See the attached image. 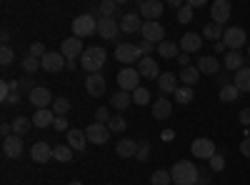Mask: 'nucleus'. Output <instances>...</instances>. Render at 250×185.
Here are the masks:
<instances>
[{
  "mask_svg": "<svg viewBox=\"0 0 250 185\" xmlns=\"http://www.w3.org/2000/svg\"><path fill=\"white\" fill-rule=\"evenodd\" d=\"M170 175H173L175 185H198L200 170H198L195 163H190V160H178L173 165V170H170Z\"/></svg>",
  "mask_w": 250,
  "mask_h": 185,
  "instance_id": "1",
  "label": "nucleus"
},
{
  "mask_svg": "<svg viewBox=\"0 0 250 185\" xmlns=\"http://www.w3.org/2000/svg\"><path fill=\"white\" fill-rule=\"evenodd\" d=\"M105 58H108L105 48L93 45V48H85V53L80 55V65L93 75V73H100V68L105 65Z\"/></svg>",
  "mask_w": 250,
  "mask_h": 185,
  "instance_id": "2",
  "label": "nucleus"
},
{
  "mask_svg": "<svg viewBox=\"0 0 250 185\" xmlns=\"http://www.w3.org/2000/svg\"><path fill=\"white\" fill-rule=\"evenodd\" d=\"M93 33H98V18L95 15L85 13V15H78L73 20V35L75 38H88Z\"/></svg>",
  "mask_w": 250,
  "mask_h": 185,
  "instance_id": "3",
  "label": "nucleus"
},
{
  "mask_svg": "<svg viewBox=\"0 0 250 185\" xmlns=\"http://www.w3.org/2000/svg\"><path fill=\"white\" fill-rule=\"evenodd\" d=\"M115 60H120L123 65H133V63H140L143 60V53H140V48L138 45H133V43H120L118 48H115Z\"/></svg>",
  "mask_w": 250,
  "mask_h": 185,
  "instance_id": "4",
  "label": "nucleus"
},
{
  "mask_svg": "<svg viewBox=\"0 0 250 185\" xmlns=\"http://www.w3.org/2000/svg\"><path fill=\"white\" fill-rule=\"evenodd\" d=\"M140 73H138V68H123L120 73H118V85H120V90H125V93H135L140 85Z\"/></svg>",
  "mask_w": 250,
  "mask_h": 185,
  "instance_id": "5",
  "label": "nucleus"
},
{
  "mask_svg": "<svg viewBox=\"0 0 250 185\" xmlns=\"http://www.w3.org/2000/svg\"><path fill=\"white\" fill-rule=\"evenodd\" d=\"M223 43H225L228 50L240 53V48L248 43V33H245L243 28H228V30L223 33Z\"/></svg>",
  "mask_w": 250,
  "mask_h": 185,
  "instance_id": "6",
  "label": "nucleus"
},
{
  "mask_svg": "<svg viewBox=\"0 0 250 185\" xmlns=\"http://www.w3.org/2000/svg\"><path fill=\"white\" fill-rule=\"evenodd\" d=\"M140 35L145 38V40H148V43H165V28L158 23V20H145V23H143V30H140Z\"/></svg>",
  "mask_w": 250,
  "mask_h": 185,
  "instance_id": "7",
  "label": "nucleus"
},
{
  "mask_svg": "<svg viewBox=\"0 0 250 185\" xmlns=\"http://www.w3.org/2000/svg\"><path fill=\"white\" fill-rule=\"evenodd\" d=\"M60 53H62V58H65V60H78L83 53H85V45H83L80 38L73 35V38H65V40H62Z\"/></svg>",
  "mask_w": 250,
  "mask_h": 185,
  "instance_id": "8",
  "label": "nucleus"
},
{
  "mask_svg": "<svg viewBox=\"0 0 250 185\" xmlns=\"http://www.w3.org/2000/svg\"><path fill=\"white\" fill-rule=\"evenodd\" d=\"M190 153L200 160H210L215 155V143L210 138H195L193 145H190Z\"/></svg>",
  "mask_w": 250,
  "mask_h": 185,
  "instance_id": "9",
  "label": "nucleus"
},
{
  "mask_svg": "<svg viewBox=\"0 0 250 185\" xmlns=\"http://www.w3.org/2000/svg\"><path fill=\"white\" fill-rule=\"evenodd\" d=\"M85 135H88V143H93V145H105L110 138V128L103 125V123H90Z\"/></svg>",
  "mask_w": 250,
  "mask_h": 185,
  "instance_id": "10",
  "label": "nucleus"
},
{
  "mask_svg": "<svg viewBox=\"0 0 250 185\" xmlns=\"http://www.w3.org/2000/svg\"><path fill=\"white\" fill-rule=\"evenodd\" d=\"M28 100H30V105L35 108V110H45L50 103H53V95H50V90L48 88H40V85H35V90L33 93H28Z\"/></svg>",
  "mask_w": 250,
  "mask_h": 185,
  "instance_id": "11",
  "label": "nucleus"
},
{
  "mask_svg": "<svg viewBox=\"0 0 250 185\" xmlns=\"http://www.w3.org/2000/svg\"><path fill=\"white\" fill-rule=\"evenodd\" d=\"M120 33V23L115 18H98V35L105 40H115Z\"/></svg>",
  "mask_w": 250,
  "mask_h": 185,
  "instance_id": "12",
  "label": "nucleus"
},
{
  "mask_svg": "<svg viewBox=\"0 0 250 185\" xmlns=\"http://www.w3.org/2000/svg\"><path fill=\"white\" fill-rule=\"evenodd\" d=\"M40 65H43L45 73H60L62 68L68 65V60L62 58V53H50V50H48V55L40 60Z\"/></svg>",
  "mask_w": 250,
  "mask_h": 185,
  "instance_id": "13",
  "label": "nucleus"
},
{
  "mask_svg": "<svg viewBox=\"0 0 250 185\" xmlns=\"http://www.w3.org/2000/svg\"><path fill=\"white\" fill-rule=\"evenodd\" d=\"M230 13H233V8H230L228 0H215V3L210 5V18H213V23H218V25H223L225 20H230Z\"/></svg>",
  "mask_w": 250,
  "mask_h": 185,
  "instance_id": "14",
  "label": "nucleus"
},
{
  "mask_svg": "<svg viewBox=\"0 0 250 185\" xmlns=\"http://www.w3.org/2000/svg\"><path fill=\"white\" fill-rule=\"evenodd\" d=\"M138 8H140V15L145 20H158L163 15V10H165V5L160 3V0H143Z\"/></svg>",
  "mask_w": 250,
  "mask_h": 185,
  "instance_id": "15",
  "label": "nucleus"
},
{
  "mask_svg": "<svg viewBox=\"0 0 250 185\" xmlns=\"http://www.w3.org/2000/svg\"><path fill=\"white\" fill-rule=\"evenodd\" d=\"M138 73L148 80H158L160 78V68H158V60L155 58H143L138 63Z\"/></svg>",
  "mask_w": 250,
  "mask_h": 185,
  "instance_id": "16",
  "label": "nucleus"
},
{
  "mask_svg": "<svg viewBox=\"0 0 250 185\" xmlns=\"http://www.w3.org/2000/svg\"><path fill=\"white\" fill-rule=\"evenodd\" d=\"M85 90L93 95V98H100L103 93H105V78H103L100 73H93L85 78Z\"/></svg>",
  "mask_w": 250,
  "mask_h": 185,
  "instance_id": "17",
  "label": "nucleus"
},
{
  "mask_svg": "<svg viewBox=\"0 0 250 185\" xmlns=\"http://www.w3.org/2000/svg\"><path fill=\"white\" fill-rule=\"evenodd\" d=\"M23 150H25V145H23V140H20V135H10V138L3 140V153L8 158H20Z\"/></svg>",
  "mask_w": 250,
  "mask_h": 185,
  "instance_id": "18",
  "label": "nucleus"
},
{
  "mask_svg": "<svg viewBox=\"0 0 250 185\" xmlns=\"http://www.w3.org/2000/svg\"><path fill=\"white\" fill-rule=\"evenodd\" d=\"M200 48H203V38H200L198 33H185V35L180 38V50H183V53L190 55V53H198Z\"/></svg>",
  "mask_w": 250,
  "mask_h": 185,
  "instance_id": "19",
  "label": "nucleus"
},
{
  "mask_svg": "<svg viewBox=\"0 0 250 185\" xmlns=\"http://www.w3.org/2000/svg\"><path fill=\"white\" fill-rule=\"evenodd\" d=\"M198 70H200V75L205 73V75H218V70H220V60L215 58V55H203V58H198V65H195Z\"/></svg>",
  "mask_w": 250,
  "mask_h": 185,
  "instance_id": "20",
  "label": "nucleus"
},
{
  "mask_svg": "<svg viewBox=\"0 0 250 185\" xmlns=\"http://www.w3.org/2000/svg\"><path fill=\"white\" fill-rule=\"evenodd\" d=\"M143 23H145V20H140V15L128 13V15L120 18V30L123 33H140L143 30Z\"/></svg>",
  "mask_w": 250,
  "mask_h": 185,
  "instance_id": "21",
  "label": "nucleus"
},
{
  "mask_svg": "<svg viewBox=\"0 0 250 185\" xmlns=\"http://www.w3.org/2000/svg\"><path fill=\"white\" fill-rule=\"evenodd\" d=\"M68 145L75 153H83V150H85V145H88V135L83 133V130H78V128H70L68 130Z\"/></svg>",
  "mask_w": 250,
  "mask_h": 185,
  "instance_id": "22",
  "label": "nucleus"
},
{
  "mask_svg": "<svg viewBox=\"0 0 250 185\" xmlns=\"http://www.w3.org/2000/svg\"><path fill=\"white\" fill-rule=\"evenodd\" d=\"M30 158H33L35 163H48V160H53V148L48 145L45 140H40V143H35V145H33Z\"/></svg>",
  "mask_w": 250,
  "mask_h": 185,
  "instance_id": "23",
  "label": "nucleus"
},
{
  "mask_svg": "<svg viewBox=\"0 0 250 185\" xmlns=\"http://www.w3.org/2000/svg\"><path fill=\"white\" fill-rule=\"evenodd\" d=\"M170 113H173V103H170L168 98H158V100H153V118H155V120L170 118Z\"/></svg>",
  "mask_w": 250,
  "mask_h": 185,
  "instance_id": "24",
  "label": "nucleus"
},
{
  "mask_svg": "<svg viewBox=\"0 0 250 185\" xmlns=\"http://www.w3.org/2000/svg\"><path fill=\"white\" fill-rule=\"evenodd\" d=\"M115 153H118L120 158H135V153H138V140H135V138H123V140H118Z\"/></svg>",
  "mask_w": 250,
  "mask_h": 185,
  "instance_id": "25",
  "label": "nucleus"
},
{
  "mask_svg": "<svg viewBox=\"0 0 250 185\" xmlns=\"http://www.w3.org/2000/svg\"><path fill=\"white\" fill-rule=\"evenodd\" d=\"M243 63H245L243 53H235V50H228V53H225V58H223L225 70H230V73H233V70H235V73H238V70H243V68H245Z\"/></svg>",
  "mask_w": 250,
  "mask_h": 185,
  "instance_id": "26",
  "label": "nucleus"
},
{
  "mask_svg": "<svg viewBox=\"0 0 250 185\" xmlns=\"http://www.w3.org/2000/svg\"><path fill=\"white\" fill-rule=\"evenodd\" d=\"M158 55L165 60H178L180 55V43H173V40H165V43L158 45Z\"/></svg>",
  "mask_w": 250,
  "mask_h": 185,
  "instance_id": "27",
  "label": "nucleus"
},
{
  "mask_svg": "<svg viewBox=\"0 0 250 185\" xmlns=\"http://www.w3.org/2000/svg\"><path fill=\"white\" fill-rule=\"evenodd\" d=\"M178 80H183L185 88H193V85H198V80H200V70H198L195 65H188V68L180 70Z\"/></svg>",
  "mask_w": 250,
  "mask_h": 185,
  "instance_id": "28",
  "label": "nucleus"
},
{
  "mask_svg": "<svg viewBox=\"0 0 250 185\" xmlns=\"http://www.w3.org/2000/svg\"><path fill=\"white\" fill-rule=\"evenodd\" d=\"M53 123H55V113H53L50 108L35 110V115H33V125H35V128H48V125H53Z\"/></svg>",
  "mask_w": 250,
  "mask_h": 185,
  "instance_id": "29",
  "label": "nucleus"
},
{
  "mask_svg": "<svg viewBox=\"0 0 250 185\" xmlns=\"http://www.w3.org/2000/svg\"><path fill=\"white\" fill-rule=\"evenodd\" d=\"M158 88H160V93H175L178 90V78L173 73H160Z\"/></svg>",
  "mask_w": 250,
  "mask_h": 185,
  "instance_id": "30",
  "label": "nucleus"
},
{
  "mask_svg": "<svg viewBox=\"0 0 250 185\" xmlns=\"http://www.w3.org/2000/svg\"><path fill=\"white\" fill-rule=\"evenodd\" d=\"M223 25H218V23H213V20H210V23H208L205 28H203V38H208V40H210V43L215 45V43H220V40H223Z\"/></svg>",
  "mask_w": 250,
  "mask_h": 185,
  "instance_id": "31",
  "label": "nucleus"
},
{
  "mask_svg": "<svg viewBox=\"0 0 250 185\" xmlns=\"http://www.w3.org/2000/svg\"><path fill=\"white\" fill-rule=\"evenodd\" d=\"M10 125H13V135H20V138H23L30 128H33V118H25V115H18L13 123H10Z\"/></svg>",
  "mask_w": 250,
  "mask_h": 185,
  "instance_id": "32",
  "label": "nucleus"
},
{
  "mask_svg": "<svg viewBox=\"0 0 250 185\" xmlns=\"http://www.w3.org/2000/svg\"><path fill=\"white\" fill-rule=\"evenodd\" d=\"M233 85H235L240 93H250V68H243V70H238V73H235Z\"/></svg>",
  "mask_w": 250,
  "mask_h": 185,
  "instance_id": "33",
  "label": "nucleus"
},
{
  "mask_svg": "<svg viewBox=\"0 0 250 185\" xmlns=\"http://www.w3.org/2000/svg\"><path fill=\"white\" fill-rule=\"evenodd\" d=\"M130 103H133V95H128L125 90H118V93H113V98H110V105H113L115 110L130 108Z\"/></svg>",
  "mask_w": 250,
  "mask_h": 185,
  "instance_id": "34",
  "label": "nucleus"
},
{
  "mask_svg": "<svg viewBox=\"0 0 250 185\" xmlns=\"http://www.w3.org/2000/svg\"><path fill=\"white\" fill-rule=\"evenodd\" d=\"M118 5L120 3H115V0H103V3L98 5L95 18H115L118 15Z\"/></svg>",
  "mask_w": 250,
  "mask_h": 185,
  "instance_id": "35",
  "label": "nucleus"
},
{
  "mask_svg": "<svg viewBox=\"0 0 250 185\" xmlns=\"http://www.w3.org/2000/svg\"><path fill=\"white\" fill-rule=\"evenodd\" d=\"M73 153H75V150L68 145V143H65V145H55V148H53V158H55L58 163H70V160H73Z\"/></svg>",
  "mask_w": 250,
  "mask_h": 185,
  "instance_id": "36",
  "label": "nucleus"
},
{
  "mask_svg": "<svg viewBox=\"0 0 250 185\" xmlns=\"http://www.w3.org/2000/svg\"><path fill=\"white\" fill-rule=\"evenodd\" d=\"M68 110H70V100H68V98H55V100H53V113H55V118H65Z\"/></svg>",
  "mask_w": 250,
  "mask_h": 185,
  "instance_id": "37",
  "label": "nucleus"
},
{
  "mask_svg": "<svg viewBox=\"0 0 250 185\" xmlns=\"http://www.w3.org/2000/svg\"><path fill=\"white\" fill-rule=\"evenodd\" d=\"M20 68H23V73H28V75H30V73H35L38 68H43V65H40V60H38V58H33V55L28 53L23 60H20Z\"/></svg>",
  "mask_w": 250,
  "mask_h": 185,
  "instance_id": "38",
  "label": "nucleus"
},
{
  "mask_svg": "<svg viewBox=\"0 0 250 185\" xmlns=\"http://www.w3.org/2000/svg\"><path fill=\"white\" fill-rule=\"evenodd\" d=\"M238 95H240V90H238L233 83L225 85V88H220V100H223V103H235Z\"/></svg>",
  "mask_w": 250,
  "mask_h": 185,
  "instance_id": "39",
  "label": "nucleus"
},
{
  "mask_svg": "<svg viewBox=\"0 0 250 185\" xmlns=\"http://www.w3.org/2000/svg\"><path fill=\"white\" fill-rule=\"evenodd\" d=\"M150 183L153 185H170L173 183V175H170V170H155L150 175Z\"/></svg>",
  "mask_w": 250,
  "mask_h": 185,
  "instance_id": "40",
  "label": "nucleus"
},
{
  "mask_svg": "<svg viewBox=\"0 0 250 185\" xmlns=\"http://www.w3.org/2000/svg\"><path fill=\"white\" fill-rule=\"evenodd\" d=\"M150 158V140H138V153H135V160L138 163H145Z\"/></svg>",
  "mask_w": 250,
  "mask_h": 185,
  "instance_id": "41",
  "label": "nucleus"
},
{
  "mask_svg": "<svg viewBox=\"0 0 250 185\" xmlns=\"http://www.w3.org/2000/svg\"><path fill=\"white\" fill-rule=\"evenodd\" d=\"M193 100V88H178L175 90V103H180V105H188V103Z\"/></svg>",
  "mask_w": 250,
  "mask_h": 185,
  "instance_id": "42",
  "label": "nucleus"
},
{
  "mask_svg": "<svg viewBox=\"0 0 250 185\" xmlns=\"http://www.w3.org/2000/svg\"><path fill=\"white\" fill-rule=\"evenodd\" d=\"M133 103H135V105H148V103H150V90L148 88H138L133 93Z\"/></svg>",
  "mask_w": 250,
  "mask_h": 185,
  "instance_id": "43",
  "label": "nucleus"
},
{
  "mask_svg": "<svg viewBox=\"0 0 250 185\" xmlns=\"http://www.w3.org/2000/svg\"><path fill=\"white\" fill-rule=\"evenodd\" d=\"M108 128H110V133H123L125 128H128V123H125V118L115 115V118L108 120Z\"/></svg>",
  "mask_w": 250,
  "mask_h": 185,
  "instance_id": "44",
  "label": "nucleus"
},
{
  "mask_svg": "<svg viewBox=\"0 0 250 185\" xmlns=\"http://www.w3.org/2000/svg\"><path fill=\"white\" fill-rule=\"evenodd\" d=\"M190 20H193V8H190V5H183V8L178 10V23L188 25Z\"/></svg>",
  "mask_w": 250,
  "mask_h": 185,
  "instance_id": "45",
  "label": "nucleus"
},
{
  "mask_svg": "<svg viewBox=\"0 0 250 185\" xmlns=\"http://www.w3.org/2000/svg\"><path fill=\"white\" fill-rule=\"evenodd\" d=\"M13 60H15V53L10 50V45H3V48H0V63H3V65H10Z\"/></svg>",
  "mask_w": 250,
  "mask_h": 185,
  "instance_id": "46",
  "label": "nucleus"
},
{
  "mask_svg": "<svg viewBox=\"0 0 250 185\" xmlns=\"http://www.w3.org/2000/svg\"><path fill=\"white\" fill-rule=\"evenodd\" d=\"M30 55H33V58H38V60H43V58L48 55V50H45V45H43V43H33V45H30Z\"/></svg>",
  "mask_w": 250,
  "mask_h": 185,
  "instance_id": "47",
  "label": "nucleus"
},
{
  "mask_svg": "<svg viewBox=\"0 0 250 185\" xmlns=\"http://www.w3.org/2000/svg\"><path fill=\"white\" fill-rule=\"evenodd\" d=\"M223 168H225V158H223V155H218V153H215V155H213V158H210V170H215V173H220V170H223Z\"/></svg>",
  "mask_w": 250,
  "mask_h": 185,
  "instance_id": "48",
  "label": "nucleus"
},
{
  "mask_svg": "<svg viewBox=\"0 0 250 185\" xmlns=\"http://www.w3.org/2000/svg\"><path fill=\"white\" fill-rule=\"evenodd\" d=\"M108 120H110V110H108V108H98V110H95V123L108 125Z\"/></svg>",
  "mask_w": 250,
  "mask_h": 185,
  "instance_id": "49",
  "label": "nucleus"
},
{
  "mask_svg": "<svg viewBox=\"0 0 250 185\" xmlns=\"http://www.w3.org/2000/svg\"><path fill=\"white\" fill-rule=\"evenodd\" d=\"M138 48H140V53H143V58H153V48H155L153 43H148V40H143V43H140Z\"/></svg>",
  "mask_w": 250,
  "mask_h": 185,
  "instance_id": "50",
  "label": "nucleus"
},
{
  "mask_svg": "<svg viewBox=\"0 0 250 185\" xmlns=\"http://www.w3.org/2000/svg\"><path fill=\"white\" fill-rule=\"evenodd\" d=\"M53 128H55V130H65V133L70 130V125H68V120H65V118H55Z\"/></svg>",
  "mask_w": 250,
  "mask_h": 185,
  "instance_id": "51",
  "label": "nucleus"
},
{
  "mask_svg": "<svg viewBox=\"0 0 250 185\" xmlns=\"http://www.w3.org/2000/svg\"><path fill=\"white\" fill-rule=\"evenodd\" d=\"M238 120L243 123V125H250V108H243L240 115H238Z\"/></svg>",
  "mask_w": 250,
  "mask_h": 185,
  "instance_id": "52",
  "label": "nucleus"
},
{
  "mask_svg": "<svg viewBox=\"0 0 250 185\" xmlns=\"http://www.w3.org/2000/svg\"><path fill=\"white\" fill-rule=\"evenodd\" d=\"M3 103H5V105H18V103H20V93H10Z\"/></svg>",
  "mask_w": 250,
  "mask_h": 185,
  "instance_id": "53",
  "label": "nucleus"
},
{
  "mask_svg": "<svg viewBox=\"0 0 250 185\" xmlns=\"http://www.w3.org/2000/svg\"><path fill=\"white\" fill-rule=\"evenodd\" d=\"M240 153H243L245 158H250V135H248V138L240 143Z\"/></svg>",
  "mask_w": 250,
  "mask_h": 185,
  "instance_id": "54",
  "label": "nucleus"
},
{
  "mask_svg": "<svg viewBox=\"0 0 250 185\" xmlns=\"http://www.w3.org/2000/svg\"><path fill=\"white\" fill-rule=\"evenodd\" d=\"M20 88L28 90V93H33V90H35V85H33V80H30V78H23V80H20Z\"/></svg>",
  "mask_w": 250,
  "mask_h": 185,
  "instance_id": "55",
  "label": "nucleus"
},
{
  "mask_svg": "<svg viewBox=\"0 0 250 185\" xmlns=\"http://www.w3.org/2000/svg\"><path fill=\"white\" fill-rule=\"evenodd\" d=\"M178 63H180V68H188V65H190V55L180 53V55H178Z\"/></svg>",
  "mask_w": 250,
  "mask_h": 185,
  "instance_id": "56",
  "label": "nucleus"
},
{
  "mask_svg": "<svg viewBox=\"0 0 250 185\" xmlns=\"http://www.w3.org/2000/svg\"><path fill=\"white\" fill-rule=\"evenodd\" d=\"M228 80H230V75H228V73H220V75H218V83H220V88L230 85V83H228Z\"/></svg>",
  "mask_w": 250,
  "mask_h": 185,
  "instance_id": "57",
  "label": "nucleus"
},
{
  "mask_svg": "<svg viewBox=\"0 0 250 185\" xmlns=\"http://www.w3.org/2000/svg\"><path fill=\"white\" fill-rule=\"evenodd\" d=\"M168 5H170L173 10H180V8H183V3H180V0H168Z\"/></svg>",
  "mask_w": 250,
  "mask_h": 185,
  "instance_id": "58",
  "label": "nucleus"
},
{
  "mask_svg": "<svg viewBox=\"0 0 250 185\" xmlns=\"http://www.w3.org/2000/svg\"><path fill=\"white\" fill-rule=\"evenodd\" d=\"M208 178H210L208 173H200V178H198V185H208Z\"/></svg>",
  "mask_w": 250,
  "mask_h": 185,
  "instance_id": "59",
  "label": "nucleus"
},
{
  "mask_svg": "<svg viewBox=\"0 0 250 185\" xmlns=\"http://www.w3.org/2000/svg\"><path fill=\"white\" fill-rule=\"evenodd\" d=\"M228 48H225V43H223V40H220V43H215V53H225Z\"/></svg>",
  "mask_w": 250,
  "mask_h": 185,
  "instance_id": "60",
  "label": "nucleus"
},
{
  "mask_svg": "<svg viewBox=\"0 0 250 185\" xmlns=\"http://www.w3.org/2000/svg\"><path fill=\"white\" fill-rule=\"evenodd\" d=\"M188 5H190V8L195 10V8H200V5H203V0H190V3H188Z\"/></svg>",
  "mask_w": 250,
  "mask_h": 185,
  "instance_id": "61",
  "label": "nucleus"
},
{
  "mask_svg": "<svg viewBox=\"0 0 250 185\" xmlns=\"http://www.w3.org/2000/svg\"><path fill=\"white\" fill-rule=\"evenodd\" d=\"M173 138V130H163V140H170Z\"/></svg>",
  "mask_w": 250,
  "mask_h": 185,
  "instance_id": "62",
  "label": "nucleus"
},
{
  "mask_svg": "<svg viewBox=\"0 0 250 185\" xmlns=\"http://www.w3.org/2000/svg\"><path fill=\"white\" fill-rule=\"evenodd\" d=\"M65 68H68V70H75V68H78V63H75V60H68V65H65Z\"/></svg>",
  "mask_w": 250,
  "mask_h": 185,
  "instance_id": "63",
  "label": "nucleus"
},
{
  "mask_svg": "<svg viewBox=\"0 0 250 185\" xmlns=\"http://www.w3.org/2000/svg\"><path fill=\"white\" fill-rule=\"evenodd\" d=\"M68 185H83V183H80V180H73V183H68Z\"/></svg>",
  "mask_w": 250,
  "mask_h": 185,
  "instance_id": "64",
  "label": "nucleus"
}]
</instances>
